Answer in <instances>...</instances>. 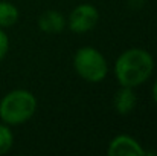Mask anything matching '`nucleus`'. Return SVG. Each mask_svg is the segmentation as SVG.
Returning <instances> with one entry per match:
<instances>
[{
	"label": "nucleus",
	"mask_w": 157,
	"mask_h": 156,
	"mask_svg": "<svg viewBox=\"0 0 157 156\" xmlns=\"http://www.w3.org/2000/svg\"><path fill=\"white\" fill-rule=\"evenodd\" d=\"M154 66V58L148 51L142 48H130L116 58L113 74L119 86L136 89L151 78Z\"/></svg>",
	"instance_id": "obj_1"
},
{
	"label": "nucleus",
	"mask_w": 157,
	"mask_h": 156,
	"mask_svg": "<svg viewBox=\"0 0 157 156\" xmlns=\"http://www.w3.org/2000/svg\"><path fill=\"white\" fill-rule=\"evenodd\" d=\"M37 107V98L31 90L14 89L0 100V119L8 126H20L32 119Z\"/></svg>",
	"instance_id": "obj_2"
},
{
	"label": "nucleus",
	"mask_w": 157,
	"mask_h": 156,
	"mask_svg": "<svg viewBox=\"0 0 157 156\" xmlns=\"http://www.w3.org/2000/svg\"><path fill=\"white\" fill-rule=\"evenodd\" d=\"M73 69L87 83H101L108 75V63L104 54L93 46H82L73 55Z\"/></svg>",
	"instance_id": "obj_3"
},
{
	"label": "nucleus",
	"mask_w": 157,
	"mask_h": 156,
	"mask_svg": "<svg viewBox=\"0 0 157 156\" xmlns=\"http://www.w3.org/2000/svg\"><path fill=\"white\" fill-rule=\"evenodd\" d=\"M99 22V12L98 8L92 3H79L76 5L70 14L69 18H66V26L73 34H87L90 32Z\"/></svg>",
	"instance_id": "obj_4"
},
{
	"label": "nucleus",
	"mask_w": 157,
	"mask_h": 156,
	"mask_svg": "<svg viewBox=\"0 0 157 156\" xmlns=\"http://www.w3.org/2000/svg\"><path fill=\"white\" fill-rule=\"evenodd\" d=\"M107 153L110 156H144L147 155L145 149L142 147V144L130 136V135H116L107 149Z\"/></svg>",
	"instance_id": "obj_5"
},
{
	"label": "nucleus",
	"mask_w": 157,
	"mask_h": 156,
	"mask_svg": "<svg viewBox=\"0 0 157 156\" xmlns=\"http://www.w3.org/2000/svg\"><path fill=\"white\" fill-rule=\"evenodd\" d=\"M38 29L44 34L55 35L61 34L66 29V17L56 11V9H48L38 17Z\"/></svg>",
	"instance_id": "obj_6"
},
{
	"label": "nucleus",
	"mask_w": 157,
	"mask_h": 156,
	"mask_svg": "<svg viewBox=\"0 0 157 156\" xmlns=\"http://www.w3.org/2000/svg\"><path fill=\"white\" fill-rule=\"evenodd\" d=\"M137 106V95L133 87L121 86V89L113 97V107L119 115H128L131 113Z\"/></svg>",
	"instance_id": "obj_7"
},
{
	"label": "nucleus",
	"mask_w": 157,
	"mask_h": 156,
	"mask_svg": "<svg viewBox=\"0 0 157 156\" xmlns=\"http://www.w3.org/2000/svg\"><path fill=\"white\" fill-rule=\"evenodd\" d=\"M20 18V11L18 8L6 0L0 2V28H11L14 26Z\"/></svg>",
	"instance_id": "obj_8"
},
{
	"label": "nucleus",
	"mask_w": 157,
	"mask_h": 156,
	"mask_svg": "<svg viewBox=\"0 0 157 156\" xmlns=\"http://www.w3.org/2000/svg\"><path fill=\"white\" fill-rule=\"evenodd\" d=\"M14 146V135L8 124H0V155L8 153Z\"/></svg>",
	"instance_id": "obj_9"
},
{
	"label": "nucleus",
	"mask_w": 157,
	"mask_h": 156,
	"mask_svg": "<svg viewBox=\"0 0 157 156\" xmlns=\"http://www.w3.org/2000/svg\"><path fill=\"white\" fill-rule=\"evenodd\" d=\"M8 51H9V38L8 34L3 31V28H0V61L6 57Z\"/></svg>",
	"instance_id": "obj_10"
},
{
	"label": "nucleus",
	"mask_w": 157,
	"mask_h": 156,
	"mask_svg": "<svg viewBox=\"0 0 157 156\" xmlns=\"http://www.w3.org/2000/svg\"><path fill=\"white\" fill-rule=\"evenodd\" d=\"M151 94H153V100H154V103L157 104V80L154 81V84H153V89H151Z\"/></svg>",
	"instance_id": "obj_11"
}]
</instances>
